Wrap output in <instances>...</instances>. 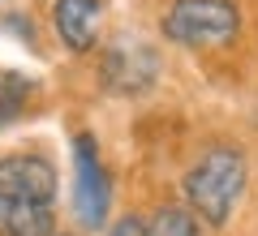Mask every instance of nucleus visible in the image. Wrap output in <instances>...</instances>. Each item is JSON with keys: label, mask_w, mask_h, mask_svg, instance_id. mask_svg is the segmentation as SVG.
<instances>
[{"label": "nucleus", "mask_w": 258, "mask_h": 236, "mask_svg": "<svg viewBox=\"0 0 258 236\" xmlns=\"http://www.w3.org/2000/svg\"><path fill=\"white\" fill-rule=\"evenodd\" d=\"M198 232H203V223L194 219L185 202H164L147 219V236H198Z\"/></svg>", "instance_id": "6e6552de"}, {"label": "nucleus", "mask_w": 258, "mask_h": 236, "mask_svg": "<svg viewBox=\"0 0 258 236\" xmlns=\"http://www.w3.org/2000/svg\"><path fill=\"white\" fill-rule=\"evenodd\" d=\"M249 181V159L241 146L232 142H211L181 176L185 206L194 210V219L203 227H224L237 210V202L245 198Z\"/></svg>", "instance_id": "f03ea898"}, {"label": "nucleus", "mask_w": 258, "mask_h": 236, "mask_svg": "<svg viewBox=\"0 0 258 236\" xmlns=\"http://www.w3.org/2000/svg\"><path fill=\"white\" fill-rule=\"evenodd\" d=\"M108 236H147V219H142L138 210H125V215L108 227Z\"/></svg>", "instance_id": "1a4fd4ad"}, {"label": "nucleus", "mask_w": 258, "mask_h": 236, "mask_svg": "<svg viewBox=\"0 0 258 236\" xmlns=\"http://www.w3.org/2000/svg\"><path fill=\"white\" fill-rule=\"evenodd\" d=\"M5 26H9V30H18V35H22V43H26V47H39L35 30L26 26V13H13V18H5Z\"/></svg>", "instance_id": "9d476101"}, {"label": "nucleus", "mask_w": 258, "mask_h": 236, "mask_svg": "<svg viewBox=\"0 0 258 236\" xmlns=\"http://www.w3.org/2000/svg\"><path fill=\"white\" fill-rule=\"evenodd\" d=\"M112 210V172L99 154L95 133L74 137V215L86 232H99Z\"/></svg>", "instance_id": "20e7f679"}, {"label": "nucleus", "mask_w": 258, "mask_h": 236, "mask_svg": "<svg viewBox=\"0 0 258 236\" xmlns=\"http://www.w3.org/2000/svg\"><path fill=\"white\" fill-rule=\"evenodd\" d=\"M60 172L43 146L0 154V236H56Z\"/></svg>", "instance_id": "f257e3e1"}, {"label": "nucleus", "mask_w": 258, "mask_h": 236, "mask_svg": "<svg viewBox=\"0 0 258 236\" xmlns=\"http://www.w3.org/2000/svg\"><path fill=\"white\" fill-rule=\"evenodd\" d=\"M52 26H56V39L74 56L95 52L99 26H103V0H56L52 5Z\"/></svg>", "instance_id": "423d86ee"}, {"label": "nucleus", "mask_w": 258, "mask_h": 236, "mask_svg": "<svg viewBox=\"0 0 258 236\" xmlns=\"http://www.w3.org/2000/svg\"><path fill=\"white\" fill-rule=\"evenodd\" d=\"M159 30L176 47H228L241 30V9L232 0H172Z\"/></svg>", "instance_id": "7ed1b4c3"}, {"label": "nucleus", "mask_w": 258, "mask_h": 236, "mask_svg": "<svg viewBox=\"0 0 258 236\" xmlns=\"http://www.w3.org/2000/svg\"><path fill=\"white\" fill-rule=\"evenodd\" d=\"M35 99H39V82L35 77L13 73V69H0V129L18 125V120L30 112Z\"/></svg>", "instance_id": "0eeeda50"}, {"label": "nucleus", "mask_w": 258, "mask_h": 236, "mask_svg": "<svg viewBox=\"0 0 258 236\" xmlns=\"http://www.w3.org/2000/svg\"><path fill=\"white\" fill-rule=\"evenodd\" d=\"M99 77L108 91L116 95H142L151 91V82L159 77V56L147 43H134V39H116L112 47H103V64Z\"/></svg>", "instance_id": "39448f33"}]
</instances>
